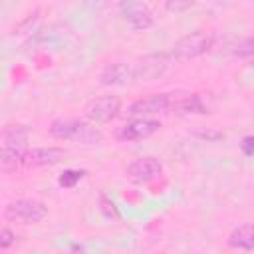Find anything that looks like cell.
Instances as JSON below:
<instances>
[{"label": "cell", "instance_id": "cell-1", "mask_svg": "<svg viewBox=\"0 0 254 254\" xmlns=\"http://www.w3.org/2000/svg\"><path fill=\"white\" fill-rule=\"evenodd\" d=\"M30 131L26 125H6L2 129V163L4 167H18L22 165L28 149Z\"/></svg>", "mask_w": 254, "mask_h": 254}, {"label": "cell", "instance_id": "cell-2", "mask_svg": "<svg viewBox=\"0 0 254 254\" xmlns=\"http://www.w3.org/2000/svg\"><path fill=\"white\" fill-rule=\"evenodd\" d=\"M214 44V36L208 32H190L183 38H179L169 52L171 60H192L202 54H206Z\"/></svg>", "mask_w": 254, "mask_h": 254}, {"label": "cell", "instance_id": "cell-3", "mask_svg": "<svg viewBox=\"0 0 254 254\" xmlns=\"http://www.w3.org/2000/svg\"><path fill=\"white\" fill-rule=\"evenodd\" d=\"M4 214L10 220H18L24 224H36L48 216V206L36 198H18L4 208Z\"/></svg>", "mask_w": 254, "mask_h": 254}, {"label": "cell", "instance_id": "cell-4", "mask_svg": "<svg viewBox=\"0 0 254 254\" xmlns=\"http://www.w3.org/2000/svg\"><path fill=\"white\" fill-rule=\"evenodd\" d=\"M121 111V99L117 95H103V97H95L91 99L85 109L83 115L91 121V123H107L111 119H115Z\"/></svg>", "mask_w": 254, "mask_h": 254}, {"label": "cell", "instance_id": "cell-5", "mask_svg": "<svg viewBox=\"0 0 254 254\" xmlns=\"http://www.w3.org/2000/svg\"><path fill=\"white\" fill-rule=\"evenodd\" d=\"M171 64L169 54H149L141 58L137 64H133L135 69V81H155L159 79Z\"/></svg>", "mask_w": 254, "mask_h": 254}, {"label": "cell", "instance_id": "cell-6", "mask_svg": "<svg viewBox=\"0 0 254 254\" xmlns=\"http://www.w3.org/2000/svg\"><path fill=\"white\" fill-rule=\"evenodd\" d=\"M119 14L129 24V28H133L137 32L149 30L153 26L151 10L143 2H139V0H121L119 2Z\"/></svg>", "mask_w": 254, "mask_h": 254}, {"label": "cell", "instance_id": "cell-7", "mask_svg": "<svg viewBox=\"0 0 254 254\" xmlns=\"http://www.w3.org/2000/svg\"><path fill=\"white\" fill-rule=\"evenodd\" d=\"M163 171V165L159 159L155 157H139L135 161H131L125 169V175L129 181L143 185V183H151L153 179H157Z\"/></svg>", "mask_w": 254, "mask_h": 254}, {"label": "cell", "instance_id": "cell-8", "mask_svg": "<svg viewBox=\"0 0 254 254\" xmlns=\"http://www.w3.org/2000/svg\"><path fill=\"white\" fill-rule=\"evenodd\" d=\"M171 97H173V93H153V95L141 97L127 107V113L129 115H151V113L169 111Z\"/></svg>", "mask_w": 254, "mask_h": 254}, {"label": "cell", "instance_id": "cell-9", "mask_svg": "<svg viewBox=\"0 0 254 254\" xmlns=\"http://www.w3.org/2000/svg\"><path fill=\"white\" fill-rule=\"evenodd\" d=\"M161 129V123L157 119H133L129 123H125L119 131H117V139L121 141H139V139H147L153 133H157Z\"/></svg>", "mask_w": 254, "mask_h": 254}, {"label": "cell", "instance_id": "cell-10", "mask_svg": "<svg viewBox=\"0 0 254 254\" xmlns=\"http://www.w3.org/2000/svg\"><path fill=\"white\" fill-rule=\"evenodd\" d=\"M129 81H135L133 64L113 62V64H107V65L103 67V71L99 73V83H101V85L117 87V85H127Z\"/></svg>", "mask_w": 254, "mask_h": 254}, {"label": "cell", "instance_id": "cell-11", "mask_svg": "<svg viewBox=\"0 0 254 254\" xmlns=\"http://www.w3.org/2000/svg\"><path fill=\"white\" fill-rule=\"evenodd\" d=\"M67 157V151L62 147H36L26 153L22 165L24 167H50L58 165Z\"/></svg>", "mask_w": 254, "mask_h": 254}, {"label": "cell", "instance_id": "cell-12", "mask_svg": "<svg viewBox=\"0 0 254 254\" xmlns=\"http://www.w3.org/2000/svg\"><path fill=\"white\" fill-rule=\"evenodd\" d=\"M169 111L181 113V115H190V113L202 115V113H206V107L196 93H173Z\"/></svg>", "mask_w": 254, "mask_h": 254}, {"label": "cell", "instance_id": "cell-13", "mask_svg": "<svg viewBox=\"0 0 254 254\" xmlns=\"http://www.w3.org/2000/svg\"><path fill=\"white\" fill-rule=\"evenodd\" d=\"M81 129V121L77 119H56L50 125V135L62 141H75Z\"/></svg>", "mask_w": 254, "mask_h": 254}, {"label": "cell", "instance_id": "cell-14", "mask_svg": "<svg viewBox=\"0 0 254 254\" xmlns=\"http://www.w3.org/2000/svg\"><path fill=\"white\" fill-rule=\"evenodd\" d=\"M226 242L236 250H254V224H242L234 228Z\"/></svg>", "mask_w": 254, "mask_h": 254}, {"label": "cell", "instance_id": "cell-15", "mask_svg": "<svg viewBox=\"0 0 254 254\" xmlns=\"http://www.w3.org/2000/svg\"><path fill=\"white\" fill-rule=\"evenodd\" d=\"M85 177V171H77V169H65L62 175H60V179H58V183L64 187V189H73L81 179Z\"/></svg>", "mask_w": 254, "mask_h": 254}, {"label": "cell", "instance_id": "cell-16", "mask_svg": "<svg viewBox=\"0 0 254 254\" xmlns=\"http://www.w3.org/2000/svg\"><path fill=\"white\" fill-rule=\"evenodd\" d=\"M99 210L107 216V218H119V210H117V206H115V202L113 200H109L107 196H99Z\"/></svg>", "mask_w": 254, "mask_h": 254}, {"label": "cell", "instance_id": "cell-17", "mask_svg": "<svg viewBox=\"0 0 254 254\" xmlns=\"http://www.w3.org/2000/svg\"><path fill=\"white\" fill-rule=\"evenodd\" d=\"M194 4H196V0H165V8H167L169 12H173V14L185 12V10H189L190 6H194Z\"/></svg>", "mask_w": 254, "mask_h": 254}, {"label": "cell", "instance_id": "cell-18", "mask_svg": "<svg viewBox=\"0 0 254 254\" xmlns=\"http://www.w3.org/2000/svg\"><path fill=\"white\" fill-rule=\"evenodd\" d=\"M14 242H16V234H14L10 228H2V232H0V248L6 250V248H10Z\"/></svg>", "mask_w": 254, "mask_h": 254}, {"label": "cell", "instance_id": "cell-19", "mask_svg": "<svg viewBox=\"0 0 254 254\" xmlns=\"http://www.w3.org/2000/svg\"><path fill=\"white\" fill-rule=\"evenodd\" d=\"M236 54H238V56H254V38L244 40V42L236 48Z\"/></svg>", "mask_w": 254, "mask_h": 254}, {"label": "cell", "instance_id": "cell-20", "mask_svg": "<svg viewBox=\"0 0 254 254\" xmlns=\"http://www.w3.org/2000/svg\"><path fill=\"white\" fill-rule=\"evenodd\" d=\"M240 149H242V153H244L246 157H254V135L244 137L242 143H240Z\"/></svg>", "mask_w": 254, "mask_h": 254}, {"label": "cell", "instance_id": "cell-21", "mask_svg": "<svg viewBox=\"0 0 254 254\" xmlns=\"http://www.w3.org/2000/svg\"><path fill=\"white\" fill-rule=\"evenodd\" d=\"M194 135L200 137V139H204V141H218V139H224V133H222V131H196Z\"/></svg>", "mask_w": 254, "mask_h": 254}]
</instances>
